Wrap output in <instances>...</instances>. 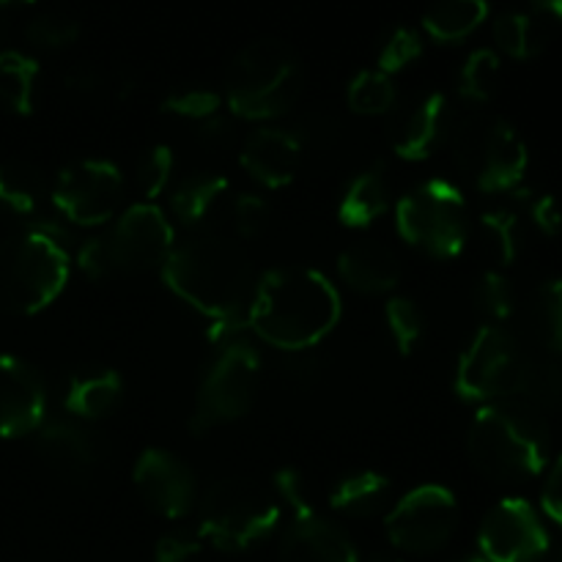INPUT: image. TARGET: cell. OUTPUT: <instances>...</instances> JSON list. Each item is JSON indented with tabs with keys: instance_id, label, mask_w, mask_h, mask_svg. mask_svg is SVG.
<instances>
[{
	"instance_id": "37",
	"label": "cell",
	"mask_w": 562,
	"mask_h": 562,
	"mask_svg": "<svg viewBox=\"0 0 562 562\" xmlns=\"http://www.w3.org/2000/svg\"><path fill=\"white\" fill-rule=\"evenodd\" d=\"M77 36H80V25H77L71 16L58 14V11L38 14L36 20L27 25V38H31L36 47H44V49L69 47Z\"/></svg>"
},
{
	"instance_id": "49",
	"label": "cell",
	"mask_w": 562,
	"mask_h": 562,
	"mask_svg": "<svg viewBox=\"0 0 562 562\" xmlns=\"http://www.w3.org/2000/svg\"><path fill=\"white\" fill-rule=\"evenodd\" d=\"M472 562H483V560H472Z\"/></svg>"
},
{
	"instance_id": "46",
	"label": "cell",
	"mask_w": 562,
	"mask_h": 562,
	"mask_svg": "<svg viewBox=\"0 0 562 562\" xmlns=\"http://www.w3.org/2000/svg\"><path fill=\"white\" fill-rule=\"evenodd\" d=\"M532 3H536V9L541 11L543 16H552L554 22L562 25V0H532Z\"/></svg>"
},
{
	"instance_id": "7",
	"label": "cell",
	"mask_w": 562,
	"mask_h": 562,
	"mask_svg": "<svg viewBox=\"0 0 562 562\" xmlns=\"http://www.w3.org/2000/svg\"><path fill=\"white\" fill-rule=\"evenodd\" d=\"M280 505L250 477L214 483L198 508V536L223 552H245L278 527Z\"/></svg>"
},
{
	"instance_id": "24",
	"label": "cell",
	"mask_w": 562,
	"mask_h": 562,
	"mask_svg": "<svg viewBox=\"0 0 562 562\" xmlns=\"http://www.w3.org/2000/svg\"><path fill=\"white\" fill-rule=\"evenodd\" d=\"M47 176L27 159H3L0 162V203L14 214H36L49 195Z\"/></svg>"
},
{
	"instance_id": "40",
	"label": "cell",
	"mask_w": 562,
	"mask_h": 562,
	"mask_svg": "<svg viewBox=\"0 0 562 562\" xmlns=\"http://www.w3.org/2000/svg\"><path fill=\"white\" fill-rule=\"evenodd\" d=\"M423 42L417 36V31H409V27H395L390 33L387 42L382 44V53H379V71L384 75H395L404 66H409L412 60L420 58Z\"/></svg>"
},
{
	"instance_id": "35",
	"label": "cell",
	"mask_w": 562,
	"mask_h": 562,
	"mask_svg": "<svg viewBox=\"0 0 562 562\" xmlns=\"http://www.w3.org/2000/svg\"><path fill=\"white\" fill-rule=\"evenodd\" d=\"M170 176H173V151L162 143L148 148L137 165V190L146 198V203H151L154 198L168 190Z\"/></svg>"
},
{
	"instance_id": "20",
	"label": "cell",
	"mask_w": 562,
	"mask_h": 562,
	"mask_svg": "<svg viewBox=\"0 0 562 562\" xmlns=\"http://www.w3.org/2000/svg\"><path fill=\"white\" fill-rule=\"evenodd\" d=\"M338 272L344 283L360 294H387L398 285L401 263L384 241L360 239L340 252Z\"/></svg>"
},
{
	"instance_id": "8",
	"label": "cell",
	"mask_w": 562,
	"mask_h": 562,
	"mask_svg": "<svg viewBox=\"0 0 562 562\" xmlns=\"http://www.w3.org/2000/svg\"><path fill=\"white\" fill-rule=\"evenodd\" d=\"M395 228L431 258H456L472 234L464 195L450 181L434 179L406 192L395 206Z\"/></svg>"
},
{
	"instance_id": "9",
	"label": "cell",
	"mask_w": 562,
	"mask_h": 562,
	"mask_svg": "<svg viewBox=\"0 0 562 562\" xmlns=\"http://www.w3.org/2000/svg\"><path fill=\"white\" fill-rule=\"evenodd\" d=\"M258 376H261L258 351L247 340L231 338L203 373L190 420L192 431H212L245 417L256 401Z\"/></svg>"
},
{
	"instance_id": "2",
	"label": "cell",
	"mask_w": 562,
	"mask_h": 562,
	"mask_svg": "<svg viewBox=\"0 0 562 562\" xmlns=\"http://www.w3.org/2000/svg\"><path fill=\"white\" fill-rule=\"evenodd\" d=\"M340 322V294L329 278L307 267H280L258 278L247 324L263 344L305 351Z\"/></svg>"
},
{
	"instance_id": "44",
	"label": "cell",
	"mask_w": 562,
	"mask_h": 562,
	"mask_svg": "<svg viewBox=\"0 0 562 562\" xmlns=\"http://www.w3.org/2000/svg\"><path fill=\"white\" fill-rule=\"evenodd\" d=\"M532 223L547 236H558L562 231V203L554 195H538L530 206Z\"/></svg>"
},
{
	"instance_id": "23",
	"label": "cell",
	"mask_w": 562,
	"mask_h": 562,
	"mask_svg": "<svg viewBox=\"0 0 562 562\" xmlns=\"http://www.w3.org/2000/svg\"><path fill=\"white\" fill-rule=\"evenodd\" d=\"M390 209V181L382 173V168L362 170L360 176L351 179L346 187L344 198H340L338 217L340 223L349 228H368L376 223L384 212Z\"/></svg>"
},
{
	"instance_id": "12",
	"label": "cell",
	"mask_w": 562,
	"mask_h": 562,
	"mask_svg": "<svg viewBox=\"0 0 562 562\" xmlns=\"http://www.w3.org/2000/svg\"><path fill=\"white\" fill-rule=\"evenodd\" d=\"M459 527V503L445 486H417L387 514V538L395 549L428 554L442 549Z\"/></svg>"
},
{
	"instance_id": "29",
	"label": "cell",
	"mask_w": 562,
	"mask_h": 562,
	"mask_svg": "<svg viewBox=\"0 0 562 562\" xmlns=\"http://www.w3.org/2000/svg\"><path fill=\"white\" fill-rule=\"evenodd\" d=\"M494 42L505 55L516 60L536 58L547 47V31L541 20L525 11H505L494 22Z\"/></svg>"
},
{
	"instance_id": "48",
	"label": "cell",
	"mask_w": 562,
	"mask_h": 562,
	"mask_svg": "<svg viewBox=\"0 0 562 562\" xmlns=\"http://www.w3.org/2000/svg\"><path fill=\"white\" fill-rule=\"evenodd\" d=\"M0 3H14V0H0ZM22 3H31V0H22Z\"/></svg>"
},
{
	"instance_id": "17",
	"label": "cell",
	"mask_w": 562,
	"mask_h": 562,
	"mask_svg": "<svg viewBox=\"0 0 562 562\" xmlns=\"http://www.w3.org/2000/svg\"><path fill=\"white\" fill-rule=\"evenodd\" d=\"M445 132H448V102L442 93H423L395 115L390 124V143L401 159L420 162L437 148Z\"/></svg>"
},
{
	"instance_id": "41",
	"label": "cell",
	"mask_w": 562,
	"mask_h": 562,
	"mask_svg": "<svg viewBox=\"0 0 562 562\" xmlns=\"http://www.w3.org/2000/svg\"><path fill=\"white\" fill-rule=\"evenodd\" d=\"M201 536H192L187 530L165 532L154 547V560L157 562H187L201 552Z\"/></svg>"
},
{
	"instance_id": "6",
	"label": "cell",
	"mask_w": 562,
	"mask_h": 562,
	"mask_svg": "<svg viewBox=\"0 0 562 562\" xmlns=\"http://www.w3.org/2000/svg\"><path fill=\"white\" fill-rule=\"evenodd\" d=\"M453 162L477 190L508 192L525 179L527 146L514 124L499 115H461L448 130Z\"/></svg>"
},
{
	"instance_id": "28",
	"label": "cell",
	"mask_w": 562,
	"mask_h": 562,
	"mask_svg": "<svg viewBox=\"0 0 562 562\" xmlns=\"http://www.w3.org/2000/svg\"><path fill=\"white\" fill-rule=\"evenodd\" d=\"M38 64L25 53H0V104L16 115H27L36 102Z\"/></svg>"
},
{
	"instance_id": "11",
	"label": "cell",
	"mask_w": 562,
	"mask_h": 562,
	"mask_svg": "<svg viewBox=\"0 0 562 562\" xmlns=\"http://www.w3.org/2000/svg\"><path fill=\"white\" fill-rule=\"evenodd\" d=\"M49 198L69 223L97 228L110 223L121 209L124 176L108 159H77L60 170L49 187Z\"/></svg>"
},
{
	"instance_id": "30",
	"label": "cell",
	"mask_w": 562,
	"mask_h": 562,
	"mask_svg": "<svg viewBox=\"0 0 562 562\" xmlns=\"http://www.w3.org/2000/svg\"><path fill=\"white\" fill-rule=\"evenodd\" d=\"M530 329L538 344L562 360V280H547L530 302Z\"/></svg>"
},
{
	"instance_id": "19",
	"label": "cell",
	"mask_w": 562,
	"mask_h": 562,
	"mask_svg": "<svg viewBox=\"0 0 562 562\" xmlns=\"http://www.w3.org/2000/svg\"><path fill=\"white\" fill-rule=\"evenodd\" d=\"M241 168L258 181V184L278 190L294 181L302 162V143L291 132L278 126H263L247 135L241 146Z\"/></svg>"
},
{
	"instance_id": "31",
	"label": "cell",
	"mask_w": 562,
	"mask_h": 562,
	"mask_svg": "<svg viewBox=\"0 0 562 562\" xmlns=\"http://www.w3.org/2000/svg\"><path fill=\"white\" fill-rule=\"evenodd\" d=\"M477 239L488 261L508 267L519 256V217L514 212H486L477 223Z\"/></svg>"
},
{
	"instance_id": "3",
	"label": "cell",
	"mask_w": 562,
	"mask_h": 562,
	"mask_svg": "<svg viewBox=\"0 0 562 562\" xmlns=\"http://www.w3.org/2000/svg\"><path fill=\"white\" fill-rule=\"evenodd\" d=\"M472 464L497 483H525L543 472L549 431L543 415L521 398H505L477 409L467 437Z\"/></svg>"
},
{
	"instance_id": "36",
	"label": "cell",
	"mask_w": 562,
	"mask_h": 562,
	"mask_svg": "<svg viewBox=\"0 0 562 562\" xmlns=\"http://www.w3.org/2000/svg\"><path fill=\"white\" fill-rule=\"evenodd\" d=\"M477 311L492 322H505L514 313V289H510L508 278L499 274V269H492L481 278L475 289Z\"/></svg>"
},
{
	"instance_id": "13",
	"label": "cell",
	"mask_w": 562,
	"mask_h": 562,
	"mask_svg": "<svg viewBox=\"0 0 562 562\" xmlns=\"http://www.w3.org/2000/svg\"><path fill=\"white\" fill-rule=\"evenodd\" d=\"M113 269L121 272H162L170 250L176 247V231L165 212L154 203H135L115 220L113 231L104 236Z\"/></svg>"
},
{
	"instance_id": "18",
	"label": "cell",
	"mask_w": 562,
	"mask_h": 562,
	"mask_svg": "<svg viewBox=\"0 0 562 562\" xmlns=\"http://www.w3.org/2000/svg\"><path fill=\"white\" fill-rule=\"evenodd\" d=\"M280 562H360L351 538L316 510L294 516L280 538Z\"/></svg>"
},
{
	"instance_id": "14",
	"label": "cell",
	"mask_w": 562,
	"mask_h": 562,
	"mask_svg": "<svg viewBox=\"0 0 562 562\" xmlns=\"http://www.w3.org/2000/svg\"><path fill=\"white\" fill-rule=\"evenodd\" d=\"M477 543L486 562H532L549 549V532L527 499L508 497L483 516Z\"/></svg>"
},
{
	"instance_id": "1",
	"label": "cell",
	"mask_w": 562,
	"mask_h": 562,
	"mask_svg": "<svg viewBox=\"0 0 562 562\" xmlns=\"http://www.w3.org/2000/svg\"><path fill=\"white\" fill-rule=\"evenodd\" d=\"M162 278L181 302L212 318L220 329L234 333L247 324L258 274L250 256L234 239L195 231L176 241L162 267Z\"/></svg>"
},
{
	"instance_id": "45",
	"label": "cell",
	"mask_w": 562,
	"mask_h": 562,
	"mask_svg": "<svg viewBox=\"0 0 562 562\" xmlns=\"http://www.w3.org/2000/svg\"><path fill=\"white\" fill-rule=\"evenodd\" d=\"M543 510L549 519L562 525V456L554 461L552 472H549L547 483H543Z\"/></svg>"
},
{
	"instance_id": "33",
	"label": "cell",
	"mask_w": 562,
	"mask_h": 562,
	"mask_svg": "<svg viewBox=\"0 0 562 562\" xmlns=\"http://www.w3.org/2000/svg\"><path fill=\"white\" fill-rule=\"evenodd\" d=\"M499 88V58L492 49H475L461 66L459 91L470 102H492Z\"/></svg>"
},
{
	"instance_id": "21",
	"label": "cell",
	"mask_w": 562,
	"mask_h": 562,
	"mask_svg": "<svg viewBox=\"0 0 562 562\" xmlns=\"http://www.w3.org/2000/svg\"><path fill=\"white\" fill-rule=\"evenodd\" d=\"M38 453L44 456L49 467L64 477H80L91 475L97 467V442L91 434L75 423H49L38 431Z\"/></svg>"
},
{
	"instance_id": "4",
	"label": "cell",
	"mask_w": 562,
	"mask_h": 562,
	"mask_svg": "<svg viewBox=\"0 0 562 562\" xmlns=\"http://www.w3.org/2000/svg\"><path fill=\"white\" fill-rule=\"evenodd\" d=\"M69 250L47 228H27L0 241V307L33 316L53 305L69 280Z\"/></svg>"
},
{
	"instance_id": "27",
	"label": "cell",
	"mask_w": 562,
	"mask_h": 562,
	"mask_svg": "<svg viewBox=\"0 0 562 562\" xmlns=\"http://www.w3.org/2000/svg\"><path fill=\"white\" fill-rule=\"evenodd\" d=\"M390 481L382 472L362 470L340 477L335 488L329 492V503L335 510L346 516H371L387 503Z\"/></svg>"
},
{
	"instance_id": "34",
	"label": "cell",
	"mask_w": 562,
	"mask_h": 562,
	"mask_svg": "<svg viewBox=\"0 0 562 562\" xmlns=\"http://www.w3.org/2000/svg\"><path fill=\"white\" fill-rule=\"evenodd\" d=\"M384 318H387L390 335H393L401 355L415 351V346L423 338V329H426V318H423V311L417 307V302L406 300V296H393L387 302V307H384Z\"/></svg>"
},
{
	"instance_id": "25",
	"label": "cell",
	"mask_w": 562,
	"mask_h": 562,
	"mask_svg": "<svg viewBox=\"0 0 562 562\" xmlns=\"http://www.w3.org/2000/svg\"><path fill=\"white\" fill-rule=\"evenodd\" d=\"M228 192V179L220 173H192L181 179L170 192V212L181 225H201L209 217L220 198Z\"/></svg>"
},
{
	"instance_id": "32",
	"label": "cell",
	"mask_w": 562,
	"mask_h": 562,
	"mask_svg": "<svg viewBox=\"0 0 562 562\" xmlns=\"http://www.w3.org/2000/svg\"><path fill=\"white\" fill-rule=\"evenodd\" d=\"M349 108L357 115H384L395 104V86L393 77L379 69H366L349 82Z\"/></svg>"
},
{
	"instance_id": "22",
	"label": "cell",
	"mask_w": 562,
	"mask_h": 562,
	"mask_svg": "<svg viewBox=\"0 0 562 562\" xmlns=\"http://www.w3.org/2000/svg\"><path fill=\"white\" fill-rule=\"evenodd\" d=\"M124 395V382L113 368H88L75 373L66 387L64 406L80 420H99L113 415Z\"/></svg>"
},
{
	"instance_id": "47",
	"label": "cell",
	"mask_w": 562,
	"mask_h": 562,
	"mask_svg": "<svg viewBox=\"0 0 562 562\" xmlns=\"http://www.w3.org/2000/svg\"><path fill=\"white\" fill-rule=\"evenodd\" d=\"M371 562H398V560H393V558H382V554H379V558H373Z\"/></svg>"
},
{
	"instance_id": "39",
	"label": "cell",
	"mask_w": 562,
	"mask_h": 562,
	"mask_svg": "<svg viewBox=\"0 0 562 562\" xmlns=\"http://www.w3.org/2000/svg\"><path fill=\"white\" fill-rule=\"evenodd\" d=\"M165 110L187 121H209L217 115L220 97L209 88H181L165 99Z\"/></svg>"
},
{
	"instance_id": "15",
	"label": "cell",
	"mask_w": 562,
	"mask_h": 562,
	"mask_svg": "<svg viewBox=\"0 0 562 562\" xmlns=\"http://www.w3.org/2000/svg\"><path fill=\"white\" fill-rule=\"evenodd\" d=\"M132 481L143 503L162 519H181L195 505V472L170 450H143L140 459L135 461Z\"/></svg>"
},
{
	"instance_id": "26",
	"label": "cell",
	"mask_w": 562,
	"mask_h": 562,
	"mask_svg": "<svg viewBox=\"0 0 562 562\" xmlns=\"http://www.w3.org/2000/svg\"><path fill=\"white\" fill-rule=\"evenodd\" d=\"M488 16L486 0H434L423 14V27L437 42H461Z\"/></svg>"
},
{
	"instance_id": "43",
	"label": "cell",
	"mask_w": 562,
	"mask_h": 562,
	"mask_svg": "<svg viewBox=\"0 0 562 562\" xmlns=\"http://www.w3.org/2000/svg\"><path fill=\"white\" fill-rule=\"evenodd\" d=\"M274 486H278L280 497L294 508V516L311 514L313 505L305 494V483H302V475L294 470H280L278 477H274Z\"/></svg>"
},
{
	"instance_id": "16",
	"label": "cell",
	"mask_w": 562,
	"mask_h": 562,
	"mask_svg": "<svg viewBox=\"0 0 562 562\" xmlns=\"http://www.w3.org/2000/svg\"><path fill=\"white\" fill-rule=\"evenodd\" d=\"M47 412V387L33 366L0 355V439L38 431Z\"/></svg>"
},
{
	"instance_id": "38",
	"label": "cell",
	"mask_w": 562,
	"mask_h": 562,
	"mask_svg": "<svg viewBox=\"0 0 562 562\" xmlns=\"http://www.w3.org/2000/svg\"><path fill=\"white\" fill-rule=\"evenodd\" d=\"M231 223L241 239H256L269 225V203L256 192H241L231 203Z\"/></svg>"
},
{
	"instance_id": "42",
	"label": "cell",
	"mask_w": 562,
	"mask_h": 562,
	"mask_svg": "<svg viewBox=\"0 0 562 562\" xmlns=\"http://www.w3.org/2000/svg\"><path fill=\"white\" fill-rule=\"evenodd\" d=\"M77 267H80V272L91 280L108 278V274L113 272V261H110L104 236H93V239H88L86 245L77 250Z\"/></svg>"
},
{
	"instance_id": "10",
	"label": "cell",
	"mask_w": 562,
	"mask_h": 562,
	"mask_svg": "<svg viewBox=\"0 0 562 562\" xmlns=\"http://www.w3.org/2000/svg\"><path fill=\"white\" fill-rule=\"evenodd\" d=\"M530 357L519 346V340L505 327L488 324L477 329L475 338L464 349L456 371V390L470 401H494L514 398L525 387Z\"/></svg>"
},
{
	"instance_id": "5",
	"label": "cell",
	"mask_w": 562,
	"mask_h": 562,
	"mask_svg": "<svg viewBox=\"0 0 562 562\" xmlns=\"http://www.w3.org/2000/svg\"><path fill=\"white\" fill-rule=\"evenodd\" d=\"M302 93L296 53L280 38H256L231 64L225 99L247 121H267L289 113Z\"/></svg>"
}]
</instances>
